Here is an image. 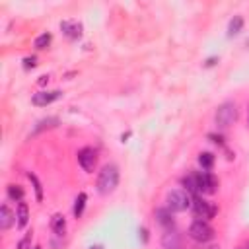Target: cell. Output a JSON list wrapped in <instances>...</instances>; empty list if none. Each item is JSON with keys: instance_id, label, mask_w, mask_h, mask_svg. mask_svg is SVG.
<instances>
[{"instance_id": "cell-4", "label": "cell", "mask_w": 249, "mask_h": 249, "mask_svg": "<svg viewBox=\"0 0 249 249\" xmlns=\"http://www.w3.org/2000/svg\"><path fill=\"white\" fill-rule=\"evenodd\" d=\"M214 121H216V124H218L220 128L231 126V124L237 121V107H235V103H231V101L222 103V105L216 109Z\"/></svg>"}, {"instance_id": "cell-8", "label": "cell", "mask_w": 249, "mask_h": 249, "mask_svg": "<svg viewBox=\"0 0 249 249\" xmlns=\"http://www.w3.org/2000/svg\"><path fill=\"white\" fill-rule=\"evenodd\" d=\"M58 97H62V91H60V89H41V91L33 93L31 103L37 105V107H47V105H51L53 101H56Z\"/></svg>"}, {"instance_id": "cell-6", "label": "cell", "mask_w": 249, "mask_h": 249, "mask_svg": "<svg viewBox=\"0 0 249 249\" xmlns=\"http://www.w3.org/2000/svg\"><path fill=\"white\" fill-rule=\"evenodd\" d=\"M78 163L86 173H93L97 167V152L93 148H82L78 150Z\"/></svg>"}, {"instance_id": "cell-14", "label": "cell", "mask_w": 249, "mask_h": 249, "mask_svg": "<svg viewBox=\"0 0 249 249\" xmlns=\"http://www.w3.org/2000/svg\"><path fill=\"white\" fill-rule=\"evenodd\" d=\"M181 185H183V189H185L191 196H198V195H200V193H198V183H196V173L185 175V177L181 179Z\"/></svg>"}, {"instance_id": "cell-24", "label": "cell", "mask_w": 249, "mask_h": 249, "mask_svg": "<svg viewBox=\"0 0 249 249\" xmlns=\"http://www.w3.org/2000/svg\"><path fill=\"white\" fill-rule=\"evenodd\" d=\"M35 66H37V56H35V54L23 58V68H25V70H31V68H35Z\"/></svg>"}, {"instance_id": "cell-12", "label": "cell", "mask_w": 249, "mask_h": 249, "mask_svg": "<svg viewBox=\"0 0 249 249\" xmlns=\"http://www.w3.org/2000/svg\"><path fill=\"white\" fill-rule=\"evenodd\" d=\"M27 222H29V206L21 200V202H18V208H16V226L19 230H23L27 226Z\"/></svg>"}, {"instance_id": "cell-17", "label": "cell", "mask_w": 249, "mask_h": 249, "mask_svg": "<svg viewBox=\"0 0 249 249\" xmlns=\"http://www.w3.org/2000/svg\"><path fill=\"white\" fill-rule=\"evenodd\" d=\"M86 202H88V195H86L84 191H82V193H78V196H76V200H74V208H72V212H74V216H76V218H80V216L84 214Z\"/></svg>"}, {"instance_id": "cell-13", "label": "cell", "mask_w": 249, "mask_h": 249, "mask_svg": "<svg viewBox=\"0 0 249 249\" xmlns=\"http://www.w3.org/2000/svg\"><path fill=\"white\" fill-rule=\"evenodd\" d=\"M14 222H16V214L8 208V204H2V206H0V230H2V231L10 230Z\"/></svg>"}, {"instance_id": "cell-27", "label": "cell", "mask_w": 249, "mask_h": 249, "mask_svg": "<svg viewBox=\"0 0 249 249\" xmlns=\"http://www.w3.org/2000/svg\"><path fill=\"white\" fill-rule=\"evenodd\" d=\"M216 62H218V56H210V58H206V62H204V66H208V68H210V66H214Z\"/></svg>"}, {"instance_id": "cell-29", "label": "cell", "mask_w": 249, "mask_h": 249, "mask_svg": "<svg viewBox=\"0 0 249 249\" xmlns=\"http://www.w3.org/2000/svg\"><path fill=\"white\" fill-rule=\"evenodd\" d=\"M89 249H103V245H93V247H89Z\"/></svg>"}, {"instance_id": "cell-9", "label": "cell", "mask_w": 249, "mask_h": 249, "mask_svg": "<svg viewBox=\"0 0 249 249\" xmlns=\"http://www.w3.org/2000/svg\"><path fill=\"white\" fill-rule=\"evenodd\" d=\"M60 29H62V33H64L70 41L80 39V37H82V31H84V27H82V23H80L78 19H64V21L60 23Z\"/></svg>"}, {"instance_id": "cell-16", "label": "cell", "mask_w": 249, "mask_h": 249, "mask_svg": "<svg viewBox=\"0 0 249 249\" xmlns=\"http://www.w3.org/2000/svg\"><path fill=\"white\" fill-rule=\"evenodd\" d=\"M51 230L56 233V235H62L64 230H66V218L62 214H54L51 218Z\"/></svg>"}, {"instance_id": "cell-23", "label": "cell", "mask_w": 249, "mask_h": 249, "mask_svg": "<svg viewBox=\"0 0 249 249\" xmlns=\"http://www.w3.org/2000/svg\"><path fill=\"white\" fill-rule=\"evenodd\" d=\"M31 237H33V233L27 231V233L18 241V249H31Z\"/></svg>"}, {"instance_id": "cell-31", "label": "cell", "mask_w": 249, "mask_h": 249, "mask_svg": "<svg viewBox=\"0 0 249 249\" xmlns=\"http://www.w3.org/2000/svg\"><path fill=\"white\" fill-rule=\"evenodd\" d=\"M243 247H245V249H249V241H247V243H245V245H243Z\"/></svg>"}, {"instance_id": "cell-15", "label": "cell", "mask_w": 249, "mask_h": 249, "mask_svg": "<svg viewBox=\"0 0 249 249\" xmlns=\"http://www.w3.org/2000/svg\"><path fill=\"white\" fill-rule=\"evenodd\" d=\"M58 124V119L56 117H47V119H41L39 123H37V126L33 128V132H31V136H35V134H39V132H43V130H49V128H54Z\"/></svg>"}, {"instance_id": "cell-26", "label": "cell", "mask_w": 249, "mask_h": 249, "mask_svg": "<svg viewBox=\"0 0 249 249\" xmlns=\"http://www.w3.org/2000/svg\"><path fill=\"white\" fill-rule=\"evenodd\" d=\"M138 233H140V237H142V243H148V239H150L148 230H146V228H140V230H138Z\"/></svg>"}, {"instance_id": "cell-2", "label": "cell", "mask_w": 249, "mask_h": 249, "mask_svg": "<svg viewBox=\"0 0 249 249\" xmlns=\"http://www.w3.org/2000/svg\"><path fill=\"white\" fill-rule=\"evenodd\" d=\"M187 235H189L193 241H196V243H208L210 239H214V228H212L206 220L196 218V220L189 226Z\"/></svg>"}, {"instance_id": "cell-33", "label": "cell", "mask_w": 249, "mask_h": 249, "mask_svg": "<svg viewBox=\"0 0 249 249\" xmlns=\"http://www.w3.org/2000/svg\"><path fill=\"white\" fill-rule=\"evenodd\" d=\"M33 249H41V247H33Z\"/></svg>"}, {"instance_id": "cell-7", "label": "cell", "mask_w": 249, "mask_h": 249, "mask_svg": "<svg viewBox=\"0 0 249 249\" xmlns=\"http://www.w3.org/2000/svg\"><path fill=\"white\" fill-rule=\"evenodd\" d=\"M196 183L200 195H212L218 189V179L210 171H196Z\"/></svg>"}, {"instance_id": "cell-18", "label": "cell", "mask_w": 249, "mask_h": 249, "mask_svg": "<svg viewBox=\"0 0 249 249\" xmlns=\"http://www.w3.org/2000/svg\"><path fill=\"white\" fill-rule=\"evenodd\" d=\"M241 29H243V18H241V16H233V18L230 19V23H228V37L237 35Z\"/></svg>"}, {"instance_id": "cell-25", "label": "cell", "mask_w": 249, "mask_h": 249, "mask_svg": "<svg viewBox=\"0 0 249 249\" xmlns=\"http://www.w3.org/2000/svg\"><path fill=\"white\" fill-rule=\"evenodd\" d=\"M208 138H210L214 144H218V146H224V136H222V134H214V132H210V134H208Z\"/></svg>"}, {"instance_id": "cell-32", "label": "cell", "mask_w": 249, "mask_h": 249, "mask_svg": "<svg viewBox=\"0 0 249 249\" xmlns=\"http://www.w3.org/2000/svg\"><path fill=\"white\" fill-rule=\"evenodd\" d=\"M235 249H245V247H235Z\"/></svg>"}, {"instance_id": "cell-11", "label": "cell", "mask_w": 249, "mask_h": 249, "mask_svg": "<svg viewBox=\"0 0 249 249\" xmlns=\"http://www.w3.org/2000/svg\"><path fill=\"white\" fill-rule=\"evenodd\" d=\"M156 220L161 228H165V231L173 230L175 228V222H173V216H171V210L165 206V208H158L156 210Z\"/></svg>"}, {"instance_id": "cell-21", "label": "cell", "mask_w": 249, "mask_h": 249, "mask_svg": "<svg viewBox=\"0 0 249 249\" xmlns=\"http://www.w3.org/2000/svg\"><path fill=\"white\" fill-rule=\"evenodd\" d=\"M6 193H8V198H10V200H16V202H21V200H23V189H21L19 185L10 183V185L6 187Z\"/></svg>"}, {"instance_id": "cell-19", "label": "cell", "mask_w": 249, "mask_h": 249, "mask_svg": "<svg viewBox=\"0 0 249 249\" xmlns=\"http://www.w3.org/2000/svg\"><path fill=\"white\" fill-rule=\"evenodd\" d=\"M51 41H53V35H51L49 31H45V33H41V35H37V37H35L33 47H35L37 51H43V49H47V47L51 45Z\"/></svg>"}, {"instance_id": "cell-28", "label": "cell", "mask_w": 249, "mask_h": 249, "mask_svg": "<svg viewBox=\"0 0 249 249\" xmlns=\"http://www.w3.org/2000/svg\"><path fill=\"white\" fill-rule=\"evenodd\" d=\"M37 84H39V86H45V84H49V76H39Z\"/></svg>"}, {"instance_id": "cell-30", "label": "cell", "mask_w": 249, "mask_h": 249, "mask_svg": "<svg viewBox=\"0 0 249 249\" xmlns=\"http://www.w3.org/2000/svg\"><path fill=\"white\" fill-rule=\"evenodd\" d=\"M208 249H220V247H218V245H210Z\"/></svg>"}, {"instance_id": "cell-3", "label": "cell", "mask_w": 249, "mask_h": 249, "mask_svg": "<svg viewBox=\"0 0 249 249\" xmlns=\"http://www.w3.org/2000/svg\"><path fill=\"white\" fill-rule=\"evenodd\" d=\"M165 202H167V208L171 212H185L193 204V196L185 189H173L167 193Z\"/></svg>"}, {"instance_id": "cell-10", "label": "cell", "mask_w": 249, "mask_h": 249, "mask_svg": "<svg viewBox=\"0 0 249 249\" xmlns=\"http://www.w3.org/2000/svg\"><path fill=\"white\" fill-rule=\"evenodd\" d=\"M161 247L163 249H183V241H181V235L173 230L165 231L163 237H161Z\"/></svg>"}, {"instance_id": "cell-1", "label": "cell", "mask_w": 249, "mask_h": 249, "mask_svg": "<svg viewBox=\"0 0 249 249\" xmlns=\"http://www.w3.org/2000/svg\"><path fill=\"white\" fill-rule=\"evenodd\" d=\"M119 187V167L115 163H105L97 173L95 189L99 195H111Z\"/></svg>"}, {"instance_id": "cell-22", "label": "cell", "mask_w": 249, "mask_h": 249, "mask_svg": "<svg viewBox=\"0 0 249 249\" xmlns=\"http://www.w3.org/2000/svg\"><path fill=\"white\" fill-rule=\"evenodd\" d=\"M27 179L31 181V185H33V191H35V198H37V202H41L43 200V187H41V181L37 179V175L35 173H27Z\"/></svg>"}, {"instance_id": "cell-20", "label": "cell", "mask_w": 249, "mask_h": 249, "mask_svg": "<svg viewBox=\"0 0 249 249\" xmlns=\"http://www.w3.org/2000/svg\"><path fill=\"white\" fill-rule=\"evenodd\" d=\"M214 161H216V158H214V154L212 152H200L198 154V163H200V167L202 169H212L214 167Z\"/></svg>"}, {"instance_id": "cell-5", "label": "cell", "mask_w": 249, "mask_h": 249, "mask_svg": "<svg viewBox=\"0 0 249 249\" xmlns=\"http://www.w3.org/2000/svg\"><path fill=\"white\" fill-rule=\"evenodd\" d=\"M193 212H195V216L196 218H200V220H212L214 216H216V212H218V208H216V204H212V202H208V200H204L200 195L198 196H193Z\"/></svg>"}]
</instances>
